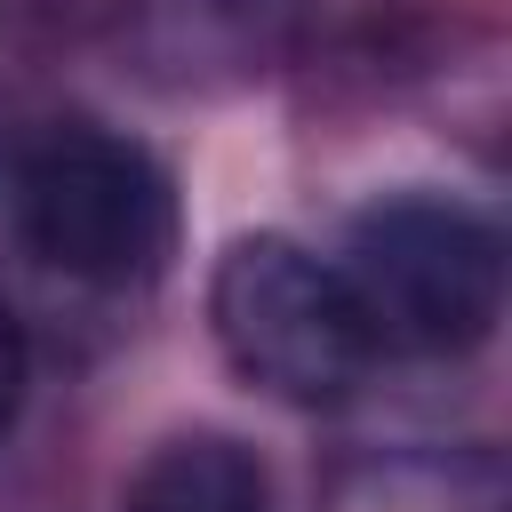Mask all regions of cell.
I'll use <instances>...</instances> for the list:
<instances>
[{"label":"cell","instance_id":"obj_5","mask_svg":"<svg viewBox=\"0 0 512 512\" xmlns=\"http://www.w3.org/2000/svg\"><path fill=\"white\" fill-rule=\"evenodd\" d=\"M16 400H24V336H16V320H8V304H0V440H8V424H16Z\"/></svg>","mask_w":512,"mask_h":512},{"label":"cell","instance_id":"obj_1","mask_svg":"<svg viewBox=\"0 0 512 512\" xmlns=\"http://www.w3.org/2000/svg\"><path fill=\"white\" fill-rule=\"evenodd\" d=\"M8 216L16 240L80 288L152 280L176 232L160 160L96 120H48L40 136H24L8 168Z\"/></svg>","mask_w":512,"mask_h":512},{"label":"cell","instance_id":"obj_3","mask_svg":"<svg viewBox=\"0 0 512 512\" xmlns=\"http://www.w3.org/2000/svg\"><path fill=\"white\" fill-rule=\"evenodd\" d=\"M208 320H216L224 360L296 408H328V400L360 392V376L376 368V336H368L344 272L280 232L224 248V264L208 280Z\"/></svg>","mask_w":512,"mask_h":512},{"label":"cell","instance_id":"obj_4","mask_svg":"<svg viewBox=\"0 0 512 512\" xmlns=\"http://www.w3.org/2000/svg\"><path fill=\"white\" fill-rule=\"evenodd\" d=\"M120 512H280V504L256 448H240L232 432H176L136 464Z\"/></svg>","mask_w":512,"mask_h":512},{"label":"cell","instance_id":"obj_2","mask_svg":"<svg viewBox=\"0 0 512 512\" xmlns=\"http://www.w3.org/2000/svg\"><path fill=\"white\" fill-rule=\"evenodd\" d=\"M344 288L376 352H472L504 312V240L480 208L440 192H392L352 224Z\"/></svg>","mask_w":512,"mask_h":512}]
</instances>
